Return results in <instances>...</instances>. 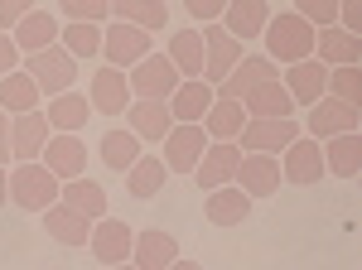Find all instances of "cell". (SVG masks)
<instances>
[{"label":"cell","mask_w":362,"mask_h":270,"mask_svg":"<svg viewBox=\"0 0 362 270\" xmlns=\"http://www.w3.org/2000/svg\"><path fill=\"white\" fill-rule=\"evenodd\" d=\"M25 68L34 87L44 92V97H58V92H68L73 82H78V58L68 54L63 44H49V49H39V54H25Z\"/></svg>","instance_id":"7a4b0ae2"},{"label":"cell","mask_w":362,"mask_h":270,"mask_svg":"<svg viewBox=\"0 0 362 270\" xmlns=\"http://www.w3.org/2000/svg\"><path fill=\"white\" fill-rule=\"evenodd\" d=\"M10 203V164H0V208Z\"/></svg>","instance_id":"bcb514c9"},{"label":"cell","mask_w":362,"mask_h":270,"mask_svg":"<svg viewBox=\"0 0 362 270\" xmlns=\"http://www.w3.org/2000/svg\"><path fill=\"white\" fill-rule=\"evenodd\" d=\"M58 29H63V20H54V10H29L25 20L10 29V39H15L20 54H39V49L58 44Z\"/></svg>","instance_id":"4316f807"},{"label":"cell","mask_w":362,"mask_h":270,"mask_svg":"<svg viewBox=\"0 0 362 270\" xmlns=\"http://www.w3.org/2000/svg\"><path fill=\"white\" fill-rule=\"evenodd\" d=\"M44 107V92L34 87L25 68H15V73H5L0 78V111L5 116H25V111H39Z\"/></svg>","instance_id":"f546056e"},{"label":"cell","mask_w":362,"mask_h":270,"mask_svg":"<svg viewBox=\"0 0 362 270\" xmlns=\"http://www.w3.org/2000/svg\"><path fill=\"white\" fill-rule=\"evenodd\" d=\"M179 261V242L160 232V227H150V232H136V242H131V266L136 270H169Z\"/></svg>","instance_id":"d4e9b609"},{"label":"cell","mask_w":362,"mask_h":270,"mask_svg":"<svg viewBox=\"0 0 362 270\" xmlns=\"http://www.w3.org/2000/svg\"><path fill=\"white\" fill-rule=\"evenodd\" d=\"M319 145H324V169H329L334 179H358V169H362V135L358 131L329 135V140H319Z\"/></svg>","instance_id":"83f0119b"},{"label":"cell","mask_w":362,"mask_h":270,"mask_svg":"<svg viewBox=\"0 0 362 270\" xmlns=\"http://www.w3.org/2000/svg\"><path fill=\"white\" fill-rule=\"evenodd\" d=\"M290 10H295L305 25H314V29H324V25L338 20V0H290Z\"/></svg>","instance_id":"ab89813d"},{"label":"cell","mask_w":362,"mask_h":270,"mask_svg":"<svg viewBox=\"0 0 362 270\" xmlns=\"http://www.w3.org/2000/svg\"><path fill=\"white\" fill-rule=\"evenodd\" d=\"M184 10H189V20H198V25H213V20H223L227 0H184Z\"/></svg>","instance_id":"60d3db41"},{"label":"cell","mask_w":362,"mask_h":270,"mask_svg":"<svg viewBox=\"0 0 362 270\" xmlns=\"http://www.w3.org/2000/svg\"><path fill=\"white\" fill-rule=\"evenodd\" d=\"M39 227H44V237H54L58 246H73V251H83L87 237H92V222L83 213H73L68 203H49L39 213Z\"/></svg>","instance_id":"d6986e66"},{"label":"cell","mask_w":362,"mask_h":270,"mask_svg":"<svg viewBox=\"0 0 362 270\" xmlns=\"http://www.w3.org/2000/svg\"><path fill=\"white\" fill-rule=\"evenodd\" d=\"M155 54V34H145V29L126 25V20H107L102 25V63H112V68H136L140 58Z\"/></svg>","instance_id":"277c9868"},{"label":"cell","mask_w":362,"mask_h":270,"mask_svg":"<svg viewBox=\"0 0 362 270\" xmlns=\"http://www.w3.org/2000/svg\"><path fill=\"white\" fill-rule=\"evenodd\" d=\"M121 116L131 121L126 131L140 135V145H160V140L169 135V126H174V116H169V102H165V97H136V102L121 111Z\"/></svg>","instance_id":"4fadbf2b"},{"label":"cell","mask_w":362,"mask_h":270,"mask_svg":"<svg viewBox=\"0 0 362 270\" xmlns=\"http://www.w3.org/2000/svg\"><path fill=\"white\" fill-rule=\"evenodd\" d=\"M203 135L208 140H237L242 135V126H247V111H242V102L237 97H213V107L203 111Z\"/></svg>","instance_id":"1f68e13d"},{"label":"cell","mask_w":362,"mask_h":270,"mask_svg":"<svg viewBox=\"0 0 362 270\" xmlns=\"http://www.w3.org/2000/svg\"><path fill=\"white\" fill-rule=\"evenodd\" d=\"M198 34H203V82L218 87V82L237 68V58L247 54V44H237L218 20H213V25H198Z\"/></svg>","instance_id":"ba28073f"},{"label":"cell","mask_w":362,"mask_h":270,"mask_svg":"<svg viewBox=\"0 0 362 270\" xmlns=\"http://www.w3.org/2000/svg\"><path fill=\"white\" fill-rule=\"evenodd\" d=\"M131 242H136V232L121 222V217H97L92 222V237H87V246H92V261H102V266H121V261H131Z\"/></svg>","instance_id":"7c38bea8"},{"label":"cell","mask_w":362,"mask_h":270,"mask_svg":"<svg viewBox=\"0 0 362 270\" xmlns=\"http://www.w3.org/2000/svg\"><path fill=\"white\" fill-rule=\"evenodd\" d=\"M44 121H49V131H63V135H78L92 121V102H87V92H58V97H44Z\"/></svg>","instance_id":"44dd1931"},{"label":"cell","mask_w":362,"mask_h":270,"mask_svg":"<svg viewBox=\"0 0 362 270\" xmlns=\"http://www.w3.org/2000/svg\"><path fill=\"white\" fill-rule=\"evenodd\" d=\"M232 184L247 193L251 203H256V198H271V193L280 189V160H276V155H242Z\"/></svg>","instance_id":"603a6c76"},{"label":"cell","mask_w":362,"mask_h":270,"mask_svg":"<svg viewBox=\"0 0 362 270\" xmlns=\"http://www.w3.org/2000/svg\"><path fill=\"white\" fill-rule=\"evenodd\" d=\"M165 184H169V169H165L160 155H140V160L126 169V193L140 198V203H145V198H155Z\"/></svg>","instance_id":"e575fe53"},{"label":"cell","mask_w":362,"mask_h":270,"mask_svg":"<svg viewBox=\"0 0 362 270\" xmlns=\"http://www.w3.org/2000/svg\"><path fill=\"white\" fill-rule=\"evenodd\" d=\"M169 270H203V266H198V261H184V256H179V261H174Z\"/></svg>","instance_id":"7dc6e473"},{"label":"cell","mask_w":362,"mask_h":270,"mask_svg":"<svg viewBox=\"0 0 362 270\" xmlns=\"http://www.w3.org/2000/svg\"><path fill=\"white\" fill-rule=\"evenodd\" d=\"M300 131V116H247V126L237 135L242 155H280Z\"/></svg>","instance_id":"5b68a950"},{"label":"cell","mask_w":362,"mask_h":270,"mask_svg":"<svg viewBox=\"0 0 362 270\" xmlns=\"http://www.w3.org/2000/svg\"><path fill=\"white\" fill-rule=\"evenodd\" d=\"M324 78H329V68L319 58H300V63H285L280 68V87L290 92L295 107H305V111L324 97Z\"/></svg>","instance_id":"9a60e30c"},{"label":"cell","mask_w":362,"mask_h":270,"mask_svg":"<svg viewBox=\"0 0 362 270\" xmlns=\"http://www.w3.org/2000/svg\"><path fill=\"white\" fill-rule=\"evenodd\" d=\"M266 20H271V0H227L218 25H223L237 44H256L261 29H266Z\"/></svg>","instance_id":"ffe728a7"},{"label":"cell","mask_w":362,"mask_h":270,"mask_svg":"<svg viewBox=\"0 0 362 270\" xmlns=\"http://www.w3.org/2000/svg\"><path fill=\"white\" fill-rule=\"evenodd\" d=\"M0 164H10V116L0 111Z\"/></svg>","instance_id":"f6af8a7d"},{"label":"cell","mask_w":362,"mask_h":270,"mask_svg":"<svg viewBox=\"0 0 362 270\" xmlns=\"http://www.w3.org/2000/svg\"><path fill=\"white\" fill-rule=\"evenodd\" d=\"M10 203L20 213H44L49 203H58V179L39 160L10 164Z\"/></svg>","instance_id":"3957f363"},{"label":"cell","mask_w":362,"mask_h":270,"mask_svg":"<svg viewBox=\"0 0 362 270\" xmlns=\"http://www.w3.org/2000/svg\"><path fill=\"white\" fill-rule=\"evenodd\" d=\"M39 164L54 174L58 184H68V179L87 174V140H83V135L54 131V135H49V145H44V155H39Z\"/></svg>","instance_id":"30bf717a"},{"label":"cell","mask_w":362,"mask_h":270,"mask_svg":"<svg viewBox=\"0 0 362 270\" xmlns=\"http://www.w3.org/2000/svg\"><path fill=\"white\" fill-rule=\"evenodd\" d=\"M140 155H145V145H140V135H131L126 126H116V131H107L102 140H97V160L107 164L112 174H126Z\"/></svg>","instance_id":"d6a6232c"},{"label":"cell","mask_w":362,"mask_h":270,"mask_svg":"<svg viewBox=\"0 0 362 270\" xmlns=\"http://www.w3.org/2000/svg\"><path fill=\"white\" fill-rule=\"evenodd\" d=\"M49 121H44V107L39 111H25V116H10V164H29L44 155L49 145Z\"/></svg>","instance_id":"5bb4252c"},{"label":"cell","mask_w":362,"mask_h":270,"mask_svg":"<svg viewBox=\"0 0 362 270\" xmlns=\"http://www.w3.org/2000/svg\"><path fill=\"white\" fill-rule=\"evenodd\" d=\"M58 203H68V208H73V213H83L87 222H97V217L112 213V203H107V189H102L97 179H87V174L68 179V184H58Z\"/></svg>","instance_id":"484cf974"},{"label":"cell","mask_w":362,"mask_h":270,"mask_svg":"<svg viewBox=\"0 0 362 270\" xmlns=\"http://www.w3.org/2000/svg\"><path fill=\"white\" fill-rule=\"evenodd\" d=\"M276 160H280V184H295V189H309V184H319L329 174L324 169V145L314 135H295Z\"/></svg>","instance_id":"8992f818"},{"label":"cell","mask_w":362,"mask_h":270,"mask_svg":"<svg viewBox=\"0 0 362 270\" xmlns=\"http://www.w3.org/2000/svg\"><path fill=\"white\" fill-rule=\"evenodd\" d=\"M63 25H107L112 20V0H58Z\"/></svg>","instance_id":"f35d334b"},{"label":"cell","mask_w":362,"mask_h":270,"mask_svg":"<svg viewBox=\"0 0 362 270\" xmlns=\"http://www.w3.org/2000/svg\"><path fill=\"white\" fill-rule=\"evenodd\" d=\"M237 164H242V145L237 140H208V150L198 155L189 179L198 184V193H213V189H223V184L237 179Z\"/></svg>","instance_id":"52a82bcc"},{"label":"cell","mask_w":362,"mask_h":270,"mask_svg":"<svg viewBox=\"0 0 362 270\" xmlns=\"http://www.w3.org/2000/svg\"><path fill=\"white\" fill-rule=\"evenodd\" d=\"M165 58L179 68V78H203V34H198V25L174 29V34H169Z\"/></svg>","instance_id":"4dcf8cb0"},{"label":"cell","mask_w":362,"mask_h":270,"mask_svg":"<svg viewBox=\"0 0 362 270\" xmlns=\"http://www.w3.org/2000/svg\"><path fill=\"white\" fill-rule=\"evenodd\" d=\"M165 145V169L169 174H194L198 155L208 150V135H203V126H169V135L160 140Z\"/></svg>","instance_id":"e0dca14e"},{"label":"cell","mask_w":362,"mask_h":270,"mask_svg":"<svg viewBox=\"0 0 362 270\" xmlns=\"http://www.w3.org/2000/svg\"><path fill=\"white\" fill-rule=\"evenodd\" d=\"M107 270H136V266H131V261H121V266H107Z\"/></svg>","instance_id":"c3c4849f"},{"label":"cell","mask_w":362,"mask_h":270,"mask_svg":"<svg viewBox=\"0 0 362 270\" xmlns=\"http://www.w3.org/2000/svg\"><path fill=\"white\" fill-rule=\"evenodd\" d=\"M261 44H266V58L276 68L314 58V25H305L295 10H271V20L261 29Z\"/></svg>","instance_id":"6da1fadb"},{"label":"cell","mask_w":362,"mask_h":270,"mask_svg":"<svg viewBox=\"0 0 362 270\" xmlns=\"http://www.w3.org/2000/svg\"><path fill=\"white\" fill-rule=\"evenodd\" d=\"M242 111L247 116H295V102H290V92L280 87V82H266V87H256V92H247L242 97Z\"/></svg>","instance_id":"d590c367"},{"label":"cell","mask_w":362,"mask_h":270,"mask_svg":"<svg viewBox=\"0 0 362 270\" xmlns=\"http://www.w3.org/2000/svg\"><path fill=\"white\" fill-rule=\"evenodd\" d=\"M338 29H348V34H362V0H338Z\"/></svg>","instance_id":"7bdbcfd3"},{"label":"cell","mask_w":362,"mask_h":270,"mask_svg":"<svg viewBox=\"0 0 362 270\" xmlns=\"http://www.w3.org/2000/svg\"><path fill=\"white\" fill-rule=\"evenodd\" d=\"M324 97H338V102H348V107L362 111V63L329 68V78H324Z\"/></svg>","instance_id":"8d00e7d4"},{"label":"cell","mask_w":362,"mask_h":270,"mask_svg":"<svg viewBox=\"0 0 362 270\" xmlns=\"http://www.w3.org/2000/svg\"><path fill=\"white\" fill-rule=\"evenodd\" d=\"M280 5H285V0H280Z\"/></svg>","instance_id":"681fc988"},{"label":"cell","mask_w":362,"mask_h":270,"mask_svg":"<svg viewBox=\"0 0 362 270\" xmlns=\"http://www.w3.org/2000/svg\"><path fill=\"white\" fill-rule=\"evenodd\" d=\"M203 198H208V208H203V213H208L213 227H242V222L251 217V198L237 189V184H223V189L203 193Z\"/></svg>","instance_id":"f1b7e54d"},{"label":"cell","mask_w":362,"mask_h":270,"mask_svg":"<svg viewBox=\"0 0 362 270\" xmlns=\"http://www.w3.org/2000/svg\"><path fill=\"white\" fill-rule=\"evenodd\" d=\"M314 58L324 68H348V63H362V34H348L338 25L314 29Z\"/></svg>","instance_id":"7402d4cb"},{"label":"cell","mask_w":362,"mask_h":270,"mask_svg":"<svg viewBox=\"0 0 362 270\" xmlns=\"http://www.w3.org/2000/svg\"><path fill=\"white\" fill-rule=\"evenodd\" d=\"M58 44L73 58H102V25H63Z\"/></svg>","instance_id":"74e56055"},{"label":"cell","mask_w":362,"mask_h":270,"mask_svg":"<svg viewBox=\"0 0 362 270\" xmlns=\"http://www.w3.org/2000/svg\"><path fill=\"white\" fill-rule=\"evenodd\" d=\"M126 82H131L136 97H169L184 78H179V68L165 54H150V58H140L136 68H126Z\"/></svg>","instance_id":"2e32d148"},{"label":"cell","mask_w":362,"mask_h":270,"mask_svg":"<svg viewBox=\"0 0 362 270\" xmlns=\"http://www.w3.org/2000/svg\"><path fill=\"white\" fill-rule=\"evenodd\" d=\"M87 102H92V111H102V116H121V111L131 107V82H126V73L112 68V63H102V68L92 73Z\"/></svg>","instance_id":"ac0fdd59"},{"label":"cell","mask_w":362,"mask_h":270,"mask_svg":"<svg viewBox=\"0 0 362 270\" xmlns=\"http://www.w3.org/2000/svg\"><path fill=\"white\" fill-rule=\"evenodd\" d=\"M266 82H280V68L266 54H242V58H237V68H232V73H227L213 92H218V97H237V102H242L247 92L266 87Z\"/></svg>","instance_id":"8fae6325"},{"label":"cell","mask_w":362,"mask_h":270,"mask_svg":"<svg viewBox=\"0 0 362 270\" xmlns=\"http://www.w3.org/2000/svg\"><path fill=\"white\" fill-rule=\"evenodd\" d=\"M29 10H39V0H0V29L10 34V29L20 25Z\"/></svg>","instance_id":"b9f144b4"},{"label":"cell","mask_w":362,"mask_h":270,"mask_svg":"<svg viewBox=\"0 0 362 270\" xmlns=\"http://www.w3.org/2000/svg\"><path fill=\"white\" fill-rule=\"evenodd\" d=\"M20 63H25V54H20V49H15V39L0 29V78H5V73H15Z\"/></svg>","instance_id":"ee69618b"},{"label":"cell","mask_w":362,"mask_h":270,"mask_svg":"<svg viewBox=\"0 0 362 270\" xmlns=\"http://www.w3.org/2000/svg\"><path fill=\"white\" fill-rule=\"evenodd\" d=\"M112 20L160 34V29H169V0H112Z\"/></svg>","instance_id":"836d02e7"},{"label":"cell","mask_w":362,"mask_h":270,"mask_svg":"<svg viewBox=\"0 0 362 270\" xmlns=\"http://www.w3.org/2000/svg\"><path fill=\"white\" fill-rule=\"evenodd\" d=\"M213 97H218V92H213L203 78H184V82H179V87L165 97V102H169V116H174V126H198V121H203V111L213 107Z\"/></svg>","instance_id":"cb8c5ba5"},{"label":"cell","mask_w":362,"mask_h":270,"mask_svg":"<svg viewBox=\"0 0 362 270\" xmlns=\"http://www.w3.org/2000/svg\"><path fill=\"white\" fill-rule=\"evenodd\" d=\"M358 126H362V111H358V107H348V102H338V97H319V102L305 111V121H300V131L314 135V140H319V135L329 140V135L358 131Z\"/></svg>","instance_id":"9c48e42d"}]
</instances>
